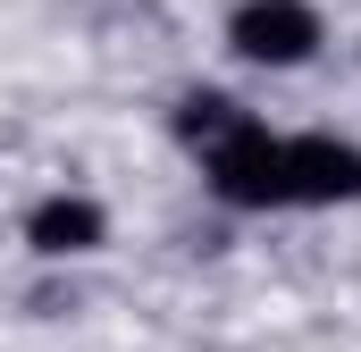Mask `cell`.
<instances>
[{
  "instance_id": "cell-4",
  "label": "cell",
  "mask_w": 361,
  "mask_h": 352,
  "mask_svg": "<svg viewBox=\"0 0 361 352\" xmlns=\"http://www.w3.org/2000/svg\"><path fill=\"white\" fill-rule=\"evenodd\" d=\"M92 244H101V210L92 201L59 193V201L34 210V252H92Z\"/></svg>"
},
{
  "instance_id": "cell-2",
  "label": "cell",
  "mask_w": 361,
  "mask_h": 352,
  "mask_svg": "<svg viewBox=\"0 0 361 352\" xmlns=\"http://www.w3.org/2000/svg\"><path fill=\"white\" fill-rule=\"evenodd\" d=\"M311 42H319V17H311L302 0H252V8L235 17V51H244V59L294 68V59H302Z\"/></svg>"
},
{
  "instance_id": "cell-1",
  "label": "cell",
  "mask_w": 361,
  "mask_h": 352,
  "mask_svg": "<svg viewBox=\"0 0 361 352\" xmlns=\"http://www.w3.org/2000/svg\"><path fill=\"white\" fill-rule=\"evenodd\" d=\"M210 176L227 201H286V143H269L261 126H227L210 143Z\"/></svg>"
},
{
  "instance_id": "cell-3",
  "label": "cell",
  "mask_w": 361,
  "mask_h": 352,
  "mask_svg": "<svg viewBox=\"0 0 361 352\" xmlns=\"http://www.w3.org/2000/svg\"><path fill=\"white\" fill-rule=\"evenodd\" d=\"M361 193V151L353 143H286V201H353Z\"/></svg>"
}]
</instances>
